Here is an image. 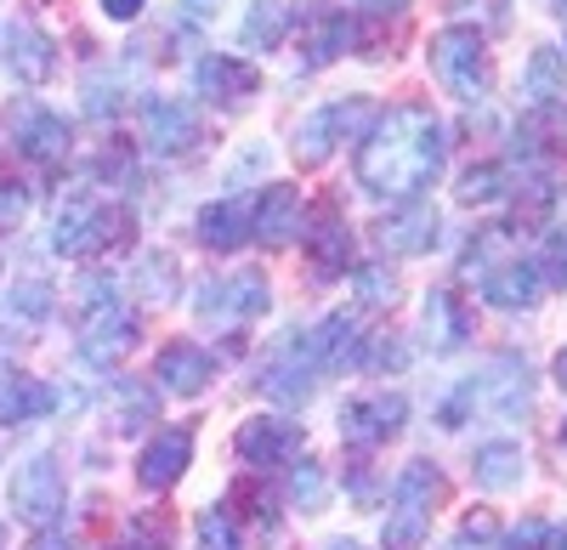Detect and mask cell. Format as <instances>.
<instances>
[{"label":"cell","mask_w":567,"mask_h":550,"mask_svg":"<svg viewBox=\"0 0 567 550\" xmlns=\"http://www.w3.org/2000/svg\"><path fill=\"white\" fill-rule=\"evenodd\" d=\"M352 40H358V23H352V18H341V12H318V18H312V34H307V69L336 63Z\"/></svg>","instance_id":"30"},{"label":"cell","mask_w":567,"mask_h":550,"mask_svg":"<svg viewBox=\"0 0 567 550\" xmlns=\"http://www.w3.org/2000/svg\"><path fill=\"white\" fill-rule=\"evenodd\" d=\"M12 506H18V517H29L40 528L58 522V511H63V471H58L52 454L23 460V471L12 477Z\"/></svg>","instance_id":"11"},{"label":"cell","mask_w":567,"mask_h":550,"mask_svg":"<svg viewBox=\"0 0 567 550\" xmlns=\"http://www.w3.org/2000/svg\"><path fill=\"white\" fill-rule=\"evenodd\" d=\"M323 550H363V544H352V539H336V544H323Z\"/></svg>","instance_id":"49"},{"label":"cell","mask_w":567,"mask_h":550,"mask_svg":"<svg viewBox=\"0 0 567 550\" xmlns=\"http://www.w3.org/2000/svg\"><path fill=\"white\" fill-rule=\"evenodd\" d=\"M131 239V216L91 199V194H74L63 199V216H58V250L63 256H103V250H120Z\"/></svg>","instance_id":"5"},{"label":"cell","mask_w":567,"mask_h":550,"mask_svg":"<svg viewBox=\"0 0 567 550\" xmlns=\"http://www.w3.org/2000/svg\"><path fill=\"white\" fill-rule=\"evenodd\" d=\"M199 239L210 250H239L250 239V205L245 199H216L199 210Z\"/></svg>","instance_id":"26"},{"label":"cell","mask_w":567,"mask_h":550,"mask_svg":"<svg viewBox=\"0 0 567 550\" xmlns=\"http://www.w3.org/2000/svg\"><path fill=\"white\" fill-rule=\"evenodd\" d=\"M58 408V392L45 381H23V375H0V426L18 421H45Z\"/></svg>","instance_id":"25"},{"label":"cell","mask_w":567,"mask_h":550,"mask_svg":"<svg viewBox=\"0 0 567 550\" xmlns=\"http://www.w3.org/2000/svg\"><path fill=\"white\" fill-rule=\"evenodd\" d=\"M142 7H148V0H103V12H109L114 23H131V18H136Z\"/></svg>","instance_id":"45"},{"label":"cell","mask_w":567,"mask_h":550,"mask_svg":"<svg viewBox=\"0 0 567 550\" xmlns=\"http://www.w3.org/2000/svg\"><path fill=\"white\" fill-rule=\"evenodd\" d=\"M449 499V482L432 460H409L398 477V499H392V517H386V550H420L425 533H432V517Z\"/></svg>","instance_id":"4"},{"label":"cell","mask_w":567,"mask_h":550,"mask_svg":"<svg viewBox=\"0 0 567 550\" xmlns=\"http://www.w3.org/2000/svg\"><path fill=\"white\" fill-rule=\"evenodd\" d=\"M358 301H369V307H392L398 301V279L386 267H363L358 272Z\"/></svg>","instance_id":"40"},{"label":"cell","mask_w":567,"mask_h":550,"mask_svg":"<svg viewBox=\"0 0 567 550\" xmlns=\"http://www.w3.org/2000/svg\"><path fill=\"white\" fill-rule=\"evenodd\" d=\"M301 341H307V352H312L318 370H341V363H352L358 346H363V324H358L352 312H329L323 324H318L312 335H301Z\"/></svg>","instance_id":"22"},{"label":"cell","mask_w":567,"mask_h":550,"mask_svg":"<svg viewBox=\"0 0 567 550\" xmlns=\"http://www.w3.org/2000/svg\"><path fill=\"white\" fill-rule=\"evenodd\" d=\"M403 426H409V403H403L398 392L352 397V403L341 408V437H347V443H363V448H374V443L398 437Z\"/></svg>","instance_id":"12"},{"label":"cell","mask_w":567,"mask_h":550,"mask_svg":"<svg viewBox=\"0 0 567 550\" xmlns=\"http://www.w3.org/2000/svg\"><path fill=\"white\" fill-rule=\"evenodd\" d=\"M290 506L301 511H323V471L312 460H296V477H290Z\"/></svg>","instance_id":"37"},{"label":"cell","mask_w":567,"mask_h":550,"mask_svg":"<svg viewBox=\"0 0 567 550\" xmlns=\"http://www.w3.org/2000/svg\"><path fill=\"white\" fill-rule=\"evenodd\" d=\"M437 245V210L432 205H403L398 216L381 221V250L392 256H420V250H432Z\"/></svg>","instance_id":"23"},{"label":"cell","mask_w":567,"mask_h":550,"mask_svg":"<svg viewBox=\"0 0 567 550\" xmlns=\"http://www.w3.org/2000/svg\"><path fill=\"white\" fill-rule=\"evenodd\" d=\"M312 381H318V363H312L307 341H284V352L261 370L256 386H261L272 403H307V397H312Z\"/></svg>","instance_id":"16"},{"label":"cell","mask_w":567,"mask_h":550,"mask_svg":"<svg viewBox=\"0 0 567 550\" xmlns=\"http://www.w3.org/2000/svg\"><path fill=\"white\" fill-rule=\"evenodd\" d=\"M505 194V165H471L460 176V205H488Z\"/></svg>","instance_id":"34"},{"label":"cell","mask_w":567,"mask_h":550,"mask_svg":"<svg viewBox=\"0 0 567 550\" xmlns=\"http://www.w3.org/2000/svg\"><path fill=\"white\" fill-rule=\"evenodd\" d=\"M545 539H550V528L545 522H523L511 539H505V550H545Z\"/></svg>","instance_id":"44"},{"label":"cell","mask_w":567,"mask_h":550,"mask_svg":"<svg viewBox=\"0 0 567 550\" xmlns=\"http://www.w3.org/2000/svg\"><path fill=\"white\" fill-rule=\"evenodd\" d=\"M136 346V312L120 301H97L91 318L80 324V357L91 370H114V363Z\"/></svg>","instance_id":"8"},{"label":"cell","mask_w":567,"mask_h":550,"mask_svg":"<svg viewBox=\"0 0 567 550\" xmlns=\"http://www.w3.org/2000/svg\"><path fill=\"white\" fill-rule=\"evenodd\" d=\"M301 443H307V432L290 415H256V421L239 426V437H233L239 460H250V466H284V460H296Z\"/></svg>","instance_id":"13"},{"label":"cell","mask_w":567,"mask_h":550,"mask_svg":"<svg viewBox=\"0 0 567 550\" xmlns=\"http://www.w3.org/2000/svg\"><path fill=\"white\" fill-rule=\"evenodd\" d=\"M539 272L528 267V261H505V267H488L483 272V301H494V307H505V312H528L534 301H539Z\"/></svg>","instance_id":"24"},{"label":"cell","mask_w":567,"mask_h":550,"mask_svg":"<svg viewBox=\"0 0 567 550\" xmlns=\"http://www.w3.org/2000/svg\"><path fill=\"white\" fill-rule=\"evenodd\" d=\"M561 443H567V421H561Z\"/></svg>","instance_id":"50"},{"label":"cell","mask_w":567,"mask_h":550,"mask_svg":"<svg viewBox=\"0 0 567 550\" xmlns=\"http://www.w3.org/2000/svg\"><path fill=\"white\" fill-rule=\"evenodd\" d=\"M534 272H539V284L567 290V227H550V234H545V250H539Z\"/></svg>","instance_id":"35"},{"label":"cell","mask_w":567,"mask_h":550,"mask_svg":"<svg viewBox=\"0 0 567 550\" xmlns=\"http://www.w3.org/2000/svg\"><path fill=\"white\" fill-rule=\"evenodd\" d=\"M187 460H194V432L187 426H159V437L142 448V460H136V482L148 494H165V488L182 482Z\"/></svg>","instance_id":"15"},{"label":"cell","mask_w":567,"mask_h":550,"mask_svg":"<svg viewBox=\"0 0 567 550\" xmlns=\"http://www.w3.org/2000/svg\"><path fill=\"white\" fill-rule=\"evenodd\" d=\"M267 279L261 272H233V279H216L199 290V318H210V324H250V318L267 312Z\"/></svg>","instance_id":"9"},{"label":"cell","mask_w":567,"mask_h":550,"mask_svg":"<svg viewBox=\"0 0 567 550\" xmlns=\"http://www.w3.org/2000/svg\"><path fill=\"white\" fill-rule=\"evenodd\" d=\"M301 245L318 279H341V267L352 261V234H347V216L336 210V199L312 205V216L301 221Z\"/></svg>","instance_id":"10"},{"label":"cell","mask_w":567,"mask_h":550,"mask_svg":"<svg viewBox=\"0 0 567 550\" xmlns=\"http://www.w3.org/2000/svg\"><path fill=\"white\" fill-rule=\"evenodd\" d=\"M142 125H148V143L159 154H187L199 143V120L171 97H142Z\"/></svg>","instance_id":"19"},{"label":"cell","mask_w":567,"mask_h":550,"mask_svg":"<svg viewBox=\"0 0 567 550\" xmlns=\"http://www.w3.org/2000/svg\"><path fill=\"white\" fill-rule=\"evenodd\" d=\"M523 85H528V103L534 108H561L567 103V58L556 52V45H539V52L528 58Z\"/></svg>","instance_id":"28"},{"label":"cell","mask_w":567,"mask_h":550,"mask_svg":"<svg viewBox=\"0 0 567 550\" xmlns=\"http://www.w3.org/2000/svg\"><path fill=\"white\" fill-rule=\"evenodd\" d=\"M425 341L432 352H454L471 341V307L460 290H432L425 295Z\"/></svg>","instance_id":"21"},{"label":"cell","mask_w":567,"mask_h":550,"mask_svg":"<svg viewBox=\"0 0 567 550\" xmlns=\"http://www.w3.org/2000/svg\"><path fill=\"white\" fill-rule=\"evenodd\" d=\"M120 392H125V415H120V432H136L142 421L154 415V403H148V392H142V386H131V381H120Z\"/></svg>","instance_id":"42"},{"label":"cell","mask_w":567,"mask_h":550,"mask_svg":"<svg viewBox=\"0 0 567 550\" xmlns=\"http://www.w3.org/2000/svg\"><path fill=\"white\" fill-rule=\"evenodd\" d=\"M52 284H45V279H18L12 284V295H7V318H12V324H40V318L45 312H52Z\"/></svg>","instance_id":"32"},{"label":"cell","mask_w":567,"mask_h":550,"mask_svg":"<svg viewBox=\"0 0 567 550\" xmlns=\"http://www.w3.org/2000/svg\"><path fill=\"white\" fill-rule=\"evenodd\" d=\"M29 550H69V539H63V533H52V528H45V533H40V539H34Z\"/></svg>","instance_id":"46"},{"label":"cell","mask_w":567,"mask_h":550,"mask_svg":"<svg viewBox=\"0 0 567 550\" xmlns=\"http://www.w3.org/2000/svg\"><path fill=\"white\" fill-rule=\"evenodd\" d=\"M97 176H103V181H136V159H131V148L114 143V148L97 159Z\"/></svg>","instance_id":"43"},{"label":"cell","mask_w":567,"mask_h":550,"mask_svg":"<svg viewBox=\"0 0 567 550\" xmlns=\"http://www.w3.org/2000/svg\"><path fill=\"white\" fill-rule=\"evenodd\" d=\"M194 85H199V97H205V103H216V108H239V103H250L256 91H261V74H256V63H245V58L210 52V58L194 63Z\"/></svg>","instance_id":"14"},{"label":"cell","mask_w":567,"mask_h":550,"mask_svg":"<svg viewBox=\"0 0 567 550\" xmlns=\"http://www.w3.org/2000/svg\"><path fill=\"white\" fill-rule=\"evenodd\" d=\"M23 210H29V188L12 181V176H0V234H18Z\"/></svg>","instance_id":"41"},{"label":"cell","mask_w":567,"mask_h":550,"mask_svg":"<svg viewBox=\"0 0 567 550\" xmlns=\"http://www.w3.org/2000/svg\"><path fill=\"white\" fill-rule=\"evenodd\" d=\"M556 381H561V386H567V346H561V352H556Z\"/></svg>","instance_id":"48"},{"label":"cell","mask_w":567,"mask_h":550,"mask_svg":"<svg viewBox=\"0 0 567 550\" xmlns=\"http://www.w3.org/2000/svg\"><path fill=\"white\" fill-rule=\"evenodd\" d=\"M12 148L29 159V165H63L69 159V125L45 108V103H34V97H23V103H12Z\"/></svg>","instance_id":"7"},{"label":"cell","mask_w":567,"mask_h":550,"mask_svg":"<svg viewBox=\"0 0 567 550\" xmlns=\"http://www.w3.org/2000/svg\"><path fill=\"white\" fill-rule=\"evenodd\" d=\"M369 125H374V103H369V97L329 103V108H318V114L296 131V159H301V165H323L329 148H336V136H358V143H363Z\"/></svg>","instance_id":"6"},{"label":"cell","mask_w":567,"mask_h":550,"mask_svg":"<svg viewBox=\"0 0 567 550\" xmlns=\"http://www.w3.org/2000/svg\"><path fill=\"white\" fill-rule=\"evenodd\" d=\"M154 381L176 397H194L210 386V352L194 346V341H165L159 357H154Z\"/></svg>","instance_id":"18"},{"label":"cell","mask_w":567,"mask_h":550,"mask_svg":"<svg viewBox=\"0 0 567 550\" xmlns=\"http://www.w3.org/2000/svg\"><path fill=\"white\" fill-rule=\"evenodd\" d=\"M443 7H449L454 18H483L488 34L511 29V0H443Z\"/></svg>","instance_id":"36"},{"label":"cell","mask_w":567,"mask_h":550,"mask_svg":"<svg viewBox=\"0 0 567 550\" xmlns=\"http://www.w3.org/2000/svg\"><path fill=\"white\" fill-rule=\"evenodd\" d=\"M136 290L148 295V301H176V256L171 250H148L136 261Z\"/></svg>","instance_id":"31"},{"label":"cell","mask_w":567,"mask_h":550,"mask_svg":"<svg viewBox=\"0 0 567 550\" xmlns=\"http://www.w3.org/2000/svg\"><path fill=\"white\" fill-rule=\"evenodd\" d=\"M199 550H245V533H239V522H233L227 506H210L199 517Z\"/></svg>","instance_id":"33"},{"label":"cell","mask_w":567,"mask_h":550,"mask_svg":"<svg viewBox=\"0 0 567 550\" xmlns=\"http://www.w3.org/2000/svg\"><path fill=\"white\" fill-rule=\"evenodd\" d=\"M494 533H499L494 511H471V517L460 522V533H454L449 550H494Z\"/></svg>","instance_id":"39"},{"label":"cell","mask_w":567,"mask_h":550,"mask_svg":"<svg viewBox=\"0 0 567 550\" xmlns=\"http://www.w3.org/2000/svg\"><path fill=\"white\" fill-rule=\"evenodd\" d=\"M290 23H296V0H256L245 12V45L250 52H272L290 34Z\"/></svg>","instance_id":"29"},{"label":"cell","mask_w":567,"mask_h":550,"mask_svg":"<svg viewBox=\"0 0 567 550\" xmlns=\"http://www.w3.org/2000/svg\"><path fill=\"white\" fill-rule=\"evenodd\" d=\"M250 234H256L261 245L296 239V234H301V194L284 188V181H272V188L250 205Z\"/></svg>","instance_id":"20"},{"label":"cell","mask_w":567,"mask_h":550,"mask_svg":"<svg viewBox=\"0 0 567 550\" xmlns=\"http://www.w3.org/2000/svg\"><path fill=\"white\" fill-rule=\"evenodd\" d=\"M425 58H432V74H437V85L449 91V97H460V103H483V97H488V85H494V58H488L483 29L449 23V29L432 34Z\"/></svg>","instance_id":"3"},{"label":"cell","mask_w":567,"mask_h":550,"mask_svg":"<svg viewBox=\"0 0 567 550\" xmlns=\"http://www.w3.org/2000/svg\"><path fill=\"white\" fill-rule=\"evenodd\" d=\"M7 63H12V74H18L23 85H40V80L58 74V45L45 40L40 23L12 18V23H7Z\"/></svg>","instance_id":"17"},{"label":"cell","mask_w":567,"mask_h":550,"mask_svg":"<svg viewBox=\"0 0 567 550\" xmlns=\"http://www.w3.org/2000/svg\"><path fill=\"white\" fill-rule=\"evenodd\" d=\"M523 471H528V454H523V443H483L477 454H471V477H477L483 488H516L523 482Z\"/></svg>","instance_id":"27"},{"label":"cell","mask_w":567,"mask_h":550,"mask_svg":"<svg viewBox=\"0 0 567 550\" xmlns=\"http://www.w3.org/2000/svg\"><path fill=\"white\" fill-rule=\"evenodd\" d=\"M545 550H567V528H556V533L545 539Z\"/></svg>","instance_id":"47"},{"label":"cell","mask_w":567,"mask_h":550,"mask_svg":"<svg viewBox=\"0 0 567 550\" xmlns=\"http://www.w3.org/2000/svg\"><path fill=\"white\" fill-rule=\"evenodd\" d=\"M165 544H171V522L165 517H136L114 550H165Z\"/></svg>","instance_id":"38"},{"label":"cell","mask_w":567,"mask_h":550,"mask_svg":"<svg viewBox=\"0 0 567 550\" xmlns=\"http://www.w3.org/2000/svg\"><path fill=\"white\" fill-rule=\"evenodd\" d=\"M449 159V131L425 103H398L386 114H374V125L358 143V181L363 194L414 205L432 181L443 176Z\"/></svg>","instance_id":"1"},{"label":"cell","mask_w":567,"mask_h":550,"mask_svg":"<svg viewBox=\"0 0 567 550\" xmlns=\"http://www.w3.org/2000/svg\"><path fill=\"white\" fill-rule=\"evenodd\" d=\"M528 403H534V381H528V363H516V357H499L494 370L483 375H471L465 386H454L437 408V421L443 426H465L477 408H488V415L499 421H523L528 415Z\"/></svg>","instance_id":"2"}]
</instances>
